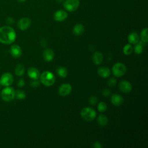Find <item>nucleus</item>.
<instances>
[{
  "instance_id": "obj_21",
  "label": "nucleus",
  "mask_w": 148,
  "mask_h": 148,
  "mask_svg": "<svg viewBox=\"0 0 148 148\" xmlns=\"http://www.w3.org/2000/svg\"><path fill=\"white\" fill-rule=\"evenodd\" d=\"M56 72L58 76L62 78H65L68 75V71L66 68L65 67H62V66L58 67L56 69Z\"/></svg>"
},
{
  "instance_id": "obj_4",
  "label": "nucleus",
  "mask_w": 148,
  "mask_h": 148,
  "mask_svg": "<svg viewBox=\"0 0 148 148\" xmlns=\"http://www.w3.org/2000/svg\"><path fill=\"white\" fill-rule=\"evenodd\" d=\"M112 71L116 77H121L124 75L127 72L126 66L121 62H117L113 65Z\"/></svg>"
},
{
  "instance_id": "obj_24",
  "label": "nucleus",
  "mask_w": 148,
  "mask_h": 148,
  "mask_svg": "<svg viewBox=\"0 0 148 148\" xmlns=\"http://www.w3.org/2000/svg\"><path fill=\"white\" fill-rule=\"evenodd\" d=\"M133 49L134 48L131 44H130V43L126 44L124 46L123 49V53L126 56H129L132 53V52L133 51Z\"/></svg>"
},
{
  "instance_id": "obj_26",
  "label": "nucleus",
  "mask_w": 148,
  "mask_h": 148,
  "mask_svg": "<svg viewBox=\"0 0 148 148\" xmlns=\"http://www.w3.org/2000/svg\"><path fill=\"white\" fill-rule=\"evenodd\" d=\"M14 97L18 99H24L26 97V94L24 91L17 90L14 92Z\"/></svg>"
},
{
  "instance_id": "obj_32",
  "label": "nucleus",
  "mask_w": 148,
  "mask_h": 148,
  "mask_svg": "<svg viewBox=\"0 0 148 148\" xmlns=\"http://www.w3.org/2000/svg\"><path fill=\"white\" fill-rule=\"evenodd\" d=\"M25 84V82H24V80L23 78L21 79H20L18 82H17V86L20 87H21L23 86H24Z\"/></svg>"
},
{
  "instance_id": "obj_9",
  "label": "nucleus",
  "mask_w": 148,
  "mask_h": 148,
  "mask_svg": "<svg viewBox=\"0 0 148 148\" xmlns=\"http://www.w3.org/2000/svg\"><path fill=\"white\" fill-rule=\"evenodd\" d=\"M31 21L28 17H23L20 19L17 23V26L18 28L22 31L27 29L31 25Z\"/></svg>"
},
{
  "instance_id": "obj_13",
  "label": "nucleus",
  "mask_w": 148,
  "mask_h": 148,
  "mask_svg": "<svg viewBox=\"0 0 148 148\" xmlns=\"http://www.w3.org/2000/svg\"><path fill=\"white\" fill-rule=\"evenodd\" d=\"M10 52L11 55L13 57H15V58L20 57L21 56V54H22L21 49L17 45H12L10 47Z\"/></svg>"
},
{
  "instance_id": "obj_12",
  "label": "nucleus",
  "mask_w": 148,
  "mask_h": 148,
  "mask_svg": "<svg viewBox=\"0 0 148 148\" xmlns=\"http://www.w3.org/2000/svg\"><path fill=\"white\" fill-rule=\"evenodd\" d=\"M110 101L113 105L116 106L121 105L124 102V98L121 95L118 94H113L110 98Z\"/></svg>"
},
{
  "instance_id": "obj_25",
  "label": "nucleus",
  "mask_w": 148,
  "mask_h": 148,
  "mask_svg": "<svg viewBox=\"0 0 148 148\" xmlns=\"http://www.w3.org/2000/svg\"><path fill=\"white\" fill-rule=\"evenodd\" d=\"M143 45L140 42H138L137 43L135 44V46L134 47V51L136 54H140L143 52Z\"/></svg>"
},
{
  "instance_id": "obj_34",
  "label": "nucleus",
  "mask_w": 148,
  "mask_h": 148,
  "mask_svg": "<svg viewBox=\"0 0 148 148\" xmlns=\"http://www.w3.org/2000/svg\"><path fill=\"white\" fill-rule=\"evenodd\" d=\"M14 20L12 17H8L6 19V23L9 24H12L14 23Z\"/></svg>"
},
{
  "instance_id": "obj_27",
  "label": "nucleus",
  "mask_w": 148,
  "mask_h": 148,
  "mask_svg": "<svg viewBox=\"0 0 148 148\" xmlns=\"http://www.w3.org/2000/svg\"><path fill=\"white\" fill-rule=\"evenodd\" d=\"M97 109L99 112H102V113L105 112L107 109L106 103L103 101L99 102L98 104Z\"/></svg>"
},
{
  "instance_id": "obj_1",
  "label": "nucleus",
  "mask_w": 148,
  "mask_h": 148,
  "mask_svg": "<svg viewBox=\"0 0 148 148\" xmlns=\"http://www.w3.org/2000/svg\"><path fill=\"white\" fill-rule=\"evenodd\" d=\"M16 38L15 31L9 26H3L0 28V42L5 44L13 43Z\"/></svg>"
},
{
  "instance_id": "obj_2",
  "label": "nucleus",
  "mask_w": 148,
  "mask_h": 148,
  "mask_svg": "<svg viewBox=\"0 0 148 148\" xmlns=\"http://www.w3.org/2000/svg\"><path fill=\"white\" fill-rule=\"evenodd\" d=\"M40 82L45 86H51L54 84L56 81L54 75L50 71H45L40 75Z\"/></svg>"
},
{
  "instance_id": "obj_28",
  "label": "nucleus",
  "mask_w": 148,
  "mask_h": 148,
  "mask_svg": "<svg viewBox=\"0 0 148 148\" xmlns=\"http://www.w3.org/2000/svg\"><path fill=\"white\" fill-rule=\"evenodd\" d=\"M116 83H117L116 79L114 77H112L109 79L108 82V84L110 87H114L116 86Z\"/></svg>"
},
{
  "instance_id": "obj_35",
  "label": "nucleus",
  "mask_w": 148,
  "mask_h": 148,
  "mask_svg": "<svg viewBox=\"0 0 148 148\" xmlns=\"http://www.w3.org/2000/svg\"><path fill=\"white\" fill-rule=\"evenodd\" d=\"M64 0H56V1L58 3H62V2H64Z\"/></svg>"
},
{
  "instance_id": "obj_7",
  "label": "nucleus",
  "mask_w": 148,
  "mask_h": 148,
  "mask_svg": "<svg viewBox=\"0 0 148 148\" xmlns=\"http://www.w3.org/2000/svg\"><path fill=\"white\" fill-rule=\"evenodd\" d=\"M13 82V76L10 73H3L0 79L1 84L4 86H9Z\"/></svg>"
},
{
  "instance_id": "obj_8",
  "label": "nucleus",
  "mask_w": 148,
  "mask_h": 148,
  "mask_svg": "<svg viewBox=\"0 0 148 148\" xmlns=\"http://www.w3.org/2000/svg\"><path fill=\"white\" fill-rule=\"evenodd\" d=\"M119 87L120 90L123 93H129L132 90V85L130 82L127 80H121L119 84Z\"/></svg>"
},
{
  "instance_id": "obj_6",
  "label": "nucleus",
  "mask_w": 148,
  "mask_h": 148,
  "mask_svg": "<svg viewBox=\"0 0 148 148\" xmlns=\"http://www.w3.org/2000/svg\"><path fill=\"white\" fill-rule=\"evenodd\" d=\"M79 5V0H65L63 3V6L65 9L70 12L77 10Z\"/></svg>"
},
{
  "instance_id": "obj_15",
  "label": "nucleus",
  "mask_w": 148,
  "mask_h": 148,
  "mask_svg": "<svg viewBox=\"0 0 148 148\" xmlns=\"http://www.w3.org/2000/svg\"><path fill=\"white\" fill-rule=\"evenodd\" d=\"M97 72L98 75L103 78H107L109 77L111 73L110 69L106 66L99 67L98 69Z\"/></svg>"
},
{
  "instance_id": "obj_31",
  "label": "nucleus",
  "mask_w": 148,
  "mask_h": 148,
  "mask_svg": "<svg viewBox=\"0 0 148 148\" xmlns=\"http://www.w3.org/2000/svg\"><path fill=\"white\" fill-rule=\"evenodd\" d=\"M92 146L95 148H102L103 147V146L102 145V143L98 141H95L92 144Z\"/></svg>"
},
{
  "instance_id": "obj_22",
  "label": "nucleus",
  "mask_w": 148,
  "mask_h": 148,
  "mask_svg": "<svg viewBox=\"0 0 148 148\" xmlns=\"http://www.w3.org/2000/svg\"><path fill=\"white\" fill-rule=\"evenodd\" d=\"M148 29L147 28H145L142 29V31L140 32V39L142 40V42L146 43L148 42V35H147Z\"/></svg>"
},
{
  "instance_id": "obj_30",
  "label": "nucleus",
  "mask_w": 148,
  "mask_h": 148,
  "mask_svg": "<svg viewBox=\"0 0 148 148\" xmlns=\"http://www.w3.org/2000/svg\"><path fill=\"white\" fill-rule=\"evenodd\" d=\"M40 82L38 79H33L32 81L30 82V85L32 87H36L40 85Z\"/></svg>"
},
{
  "instance_id": "obj_20",
  "label": "nucleus",
  "mask_w": 148,
  "mask_h": 148,
  "mask_svg": "<svg viewBox=\"0 0 148 148\" xmlns=\"http://www.w3.org/2000/svg\"><path fill=\"white\" fill-rule=\"evenodd\" d=\"M97 123L100 126H106L108 123V119L105 115L100 114L97 117Z\"/></svg>"
},
{
  "instance_id": "obj_17",
  "label": "nucleus",
  "mask_w": 148,
  "mask_h": 148,
  "mask_svg": "<svg viewBox=\"0 0 148 148\" xmlns=\"http://www.w3.org/2000/svg\"><path fill=\"white\" fill-rule=\"evenodd\" d=\"M128 41L130 44L135 45L139 42V36L137 32H131L128 36Z\"/></svg>"
},
{
  "instance_id": "obj_18",
  "label": "nucleus",
  "mask_w": 148,
  "mask_h": 148,
  "mask_svg": "<svg viewBox=\"0 0 148 148\" xmlns=\"http://www.w3.org/2000/svg\"><path fill=\"white\" fill-rule=\"evenodd\" d=\"M103 55L99 51H96L94 53L92 59L94 62V63L96 65H100L103 61Z\"/></svg>"
},
{
  "instance_id": "obj_37",
  "label": "nucleus",
  "mask_w": 148,
  "mask_h": 148,
  "mask_svg": "<svg viewBox=\"0 0 148 148\" xmlns=\"http://www.w3.org/2000/svg\"><path fill=\"white\" fill-rule=\"evenodd\" d=\"M0 86H1V83H0Z\"/></svg>"
},
{
  "instance_id": "obj_11",
  "label": "nucleus",
  "mask_w": 148,
  "mask_h": 148,
  "mask_svg": "<svg viewBox=\"0 0 148 148\" xmlns=\"http://www.w3.org/2000/svg\"><path fill=\"white\" fill-rule=\"evenodd\" d=\"M68 17V13L64 10H58L54 14V19L56 21L61 22L65 20Z\"/></svg>"
},
{
  "instance_id": "obj_3",
  "label": "nucleus",
  "mask_w": 148,
  "mask_h": 148,
  "mask_svg": "<svg viewBox=\"0 0 148 148\" xmlns=\"http://www.w3.org/2000/svg\"><path fill=\"white\" fill-rule=\"evenodd\" d=\"M96 112L94 109L89 107L83 108L80 111L82 118L86 121H91L96 117Z\"/></svg>"
},
{
  "instance_id": "obj_29",
  "label": "nucleus",
  "mask_w": 148,
  "mask_h": 148,
  "mask_svg": "<svg viewBox=\"0 0 148 148\" xmlns=\"http://www.w3.org/2000/svg\"><path fill=\"white\" fill-rule=\"evenodd\" d=\"M98 98L97 97L95 96H91L89 98V103L91 105H95L97 103H98Z\"/></svg>"
},
{
  "instance_id": "obj_14",
  "label": "nucleus",
  "mask_w": 148,
  "mask_h": 148,
  "mask_svg": "<svg viewBox=\"0 0 148 148\" xmlns=\"http://www.w3.org/2000/svg\"><path fill=\"white\" fill-rule=\"evenodd\" d=\"M43 57L47 62L51 61L54 58V51L50 49H46L43 52Z\"/></svg>"
},
{
  "instance_id": "obj_23",
  "label": "nucleus",
  "mask_w": 148,
  "mask_h": 148,
  "mask_svg": "<svg viewBox=\"0 0 148 148\" xmlns=\"http://www.w3.org/2000/svg\"><path fill=\"white\" fill-rule=\"evenodd\" d=\"M15 74L17 76H21L24 75V72H25V68L24 66L22 64H18L17 66L16 67L15 69Z\"/></svg>"
},
{
  "instance_id": "obj_19",
  "label": "nucleus",
  "mask_w": 148,
  "mask_h": 148,
  "mask_svg": "<svg viewBox=\"0 0 148 148\" xmlns=\"http://www.w3.org/2000/svg\"><path fill=\"white\" fill-rule=\"evenodd\" d=\"M73 33L77 36L81 35L84 31V26L81 24H76L73 28Z\"/></svg>"
},
{
  "instance_id": "obj_10",
  "label": "nucleus",
  "mask_w": 148,
  "mask_h": 148,
  "mask_svg": "<svg viewBox=\"0 0 148 148\" xmlns=\"http://www.w3.org/2000/svg\"><path fill=\"white\" fill-rule=\"evenodd\" d=\"M72 86L68 83L61 84L58 88V93L61 96L68 95L72 91Z\"/></svg>"
},
{
  "instance_id": "obj_16",
  "label": "nucleus",
  "mask_w": 148,
  "mask_h": 148,
  "mask_svg": "<svg viewBox=\"0 0 148 148\" xmlns=\"http://www.w3.org/2000/svg\"><path fill=\"white\" fill-rule=\"evenodd\" d=\"M28 76L33 79H38V78L40 77V72L39 70L34 67H31L28 69L27 72Z\"/></svg>"
},
{
  "instance_id": "obj_36",
  "label": "nucleus",
  "mask_w": 148,
  "mask_h": 148,
  "mask_svg": "<svg viewBox=\"0 0 148 148\" xmlns=\"http://www.w3.org/2000/svg\"><path fill=\"white\" fill-rule=\"evenodd\" d=\"M19 2H25L26 0H17Z\"/></svg>"
},
{
  "instance_id": "obj_5",
  "label": "nucleus",
  "mask_w": 148,
  "mask_h": 148,
  "mask_svg": "<svg viewBox=\"0 0 148 148\" xmlns=\"http://www.w3.org/2000/svg\"><path fill=\"white\" fill-rule=\"evenodd\" d=\"M14 92L15 91L12 87L7 86L2 90L1 94V97L5 101H12L14 98Z\"/></svg>"
},
{
  "instance_id": "obj_33",
  "label": "nucleus",
  "mask_w": 148,
  "mask_h": 148,
  "mask_svg": "<svg viewBox=\"0 0 148 148\" xmlns=\"http://www.w3.org/2000/svg\"><path fill=\"white\" fill-rule=\"evenodd\" d=\"M102 95L104 97H108L110 95V91L108 89H104L102 91Z\"/></svg>"
}]
</instances>
